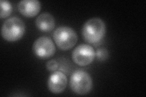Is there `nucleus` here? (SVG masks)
Returning a JSON list of instances; mask_svg holds the SVG:
<instances>
[{
	"instance_id": "nucleus-1",
	"label": "nucleus",
	"mask_w": 146,
	"mask_h": 97,
	"mask_svg": "<svg viewBox=\"0 0 146 97\" xmlns=\"http://www.w3.org/2000/svg\"><path fill=\"white\" fill-rule=\"evenodd\" d=\"M106 24L99 18H93L86 21L82 29L84 40L92 44L98 43L101 41L106 35Z\"/></svg>"
},
{
	"instance_id": "nucleus-2",
	"label": "nucleus",
	"mask_w": 146,
	"mask_h": 97,
	"mask_svg": "<svg viewBox=\"0 0 146 97\" xmlns=\"http://www.w3.org/2000/svg\"><path fill=\"white\" fill-rule=\"evenodd\" d=\"M25 32V24L20 18L14 16L6 20L1 27V35L8 41L20 40Z\"/></svg>"
},
{
	"instance_id": "nucleus-3",
	"label": "nucleus",
	"mask_w": 146,
	"mask_h": 97,
	"mask_svg": "<svg viewBox=\"0 0 146 97\" xmlns=\"http://www.w3.org/2000/svg\"><path fill=\"white\" fill-rule=\"evenodd\" d=\"M70 85L71 90L79 95H85L92 89L93 80L88 72L77 70L71 76Z\"/></svg>"
},
{
	"instance_id": "nucleus-4",
	"label": "nucleus",
	"mask_w": 146,
	"mask_h": 97,
	"mask_svg": "<svg viewBox=\"0 0 146 97\" xmlns=\"http://www.w3.org/2000/svg\"><path fill=\"white\" fill-rule=\"evenodd\" d=\"M53 38L57 46L63 50L71 49L77 42L76 32L68 26L58 27L54 32Z\"/></svg>"
},
{
	"instance_id": "nucleus-5",
	"label": "nucleus",
	"mask_w": 146,
	"mask_h": 97,
	"mask_svg": "<svg viewBox=\"0 0 146 97\" xmlns=\"http://www.w3.org/2000/svg\"><path fill=\"white\" fill-rule=\"evenodd\" d=\"M56 46L48 36H41L36 39L33 46V50L36 57L42 59L51 57L56 52Z\"/></svg>"
},
{
	"instance_id": "nucleus-6",
	"label": "nucleus",
	"mask_w": 146,
	"mask_h": 97,
	"mask_svg": "<svg viewBox=\"0 0 146 97\" xmlns=\"http://www.w3.org/2000/svg\"><path fill=\"white\" fill-rule=\"evenodd\" d=\"M72 58L79 66L89 65L95 58V50L92 46L88 44H80L73 50Z\"/></svg>"
},
{
	"instance_id": "nucleus-7",
	"label": "nucleus",
	"mask_w": 146,
	"mask_h": 97,
	"mask_svg": "<svg viewBox=\"0 0 146 97\" xmlns=\"http://www.w3.org/2000/svg\"><path fill=\"white\" fill-rule=\"evenodd\" d=\"M68 80L65 73L56 71L50 75L48 80V89L55 94H60L65 89Z\"/></svg>"
},
{
	"instance_id": "nucleus-8",
	"label": "nucleus",
	"mask_w": 146,
	"mask_h": 97,
	"mask_svg": "<svg viewBox=\"0 0 146 97\" xmlns=\"http://www.w3.org/2000/svg\"><path fill=\"white\" fill-rule=\"evenodd\" d=\"M18 9L23 16L33 17L40 11L41 4L37 0H23L18 4Z\"/></svg>"
},
{
	"instance_id": "nucleus-9",
	"label": "nucleus",
	"mask_w": 146,
	"mask_h": 97,
	"mask_svg": "<svg viewBox=\"0 0 146 97\" xmlns=\"http://www.w3.org/2000/svg\"><path fill=\"white\" fill-rule=\"evenodd\" d=\"M35 24L37 28L42 32H49L55 27L56 21L54 17L49 13H43L36 18Z\"/></svg>"
},
{
	"instance_id": "nucleus-10",
	"label": "nucleus",
	"mask_w": 146,
	"mask_h": 97,
	"mask_svg": "<svg viewBox=\"0 0 146 97\" xmlns=\"http://www.w3.org/2000/svg\"><path fill=\"white\" fill-rule=\"evenodd\" d=\"M0 6H1V13L0 17L1 18H6L10 16L12 12V6L11 3L8 1L1 0L0 1Z\"/></svg>"
},
{
	"instance_id": "nucleus-11",
	"label": "nucleus",
	"mask_w": 146,
	"mask_h": 97,
	"mask_svg": "<svg viewBox=\"0 0 146 97\" xmlns=\"http://www.w3.org/2000/svg\"><path fill=\"white\" fill-rule=\"evenodd\" d=\"M109 53L108 50L104 48H99L95 52V57H96L97 59L100 61H106L108 59Z\"/></svg>"
},
{
	"instance_id": "nucleus-12",
	"label": "nucleus",
	"mask_w": 146,
	"mask_h": 97,
	"mask_svg": "<svg viewBox=\"0 0 146 97\" xmlns=\"http://www.w3.org/2000/svg\"><path fill=\"white\" fill-rule=\"evenodd\" d=\"M46 66V68L48 71H55L58 69V64L56 60L51 59V60H49V61H48Z\"/></svg>"
}]
</instances>
